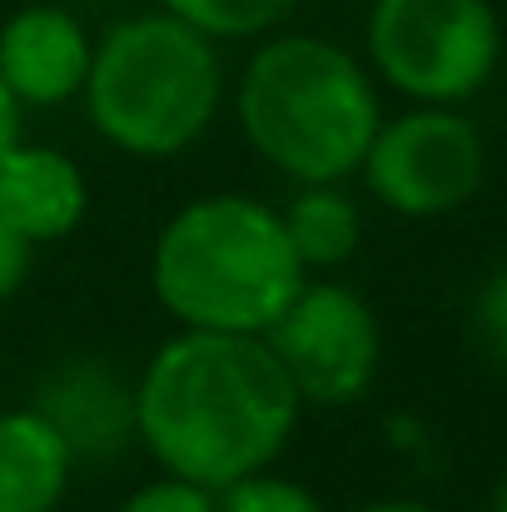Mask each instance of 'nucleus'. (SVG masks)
<instances>
[{"mask_svg":"<svg viewBox=\"0 0 507 512\" xmlns=\"http://www.w3.org/2000/svg\"><path fill=\"white\" fill-rule=\"evenodd\" d=\"M299 393L264 334L184 329L135 383V438L169 478L224 493L274 468L299 423Z\"/></svg>","mask_w":507,"mask_h":512,"instance_id":"nucleus-1","label":"nucleus"},{"mask_svg":"<svg viewBox=\"0 0 507 512\" xmlns=\"http://www.w3.org/2000/svg\"><path fill=\"white\" fill-rule=\"evenodd\" d=\"M155 299L179 329L264 334L309 284L279 209L249 194H204L155 239Z\"/></svg>","mask_w":507,"mask_h":512,"instance_id":"nucleus-2","label":"nucleus"},{"mask_svg":"<svg viewBox=\"0 0 507 512\" xmlns=\"http://www.w3.org/2000/svg\"><path fill=\"white\" fill-rule=\"evenodd\" d=\"M239 125L264 165L338 184L363 165L383 110L368 70L324 35H274L239 75Z\"/></svg>","mask_w":507,"mask_h":512,"instance_id":"nucleus-3","label":"nucleus"},{"mask_svg":"<svg viewBox=\"0 0 507 512\" xmlns=\"http://www.w3.org/2000/svg\"><path fill=\"white\" fill-rule=\"evenodd\" d=\"M80 95L95 130L115 150L135 160H169L209 130L224 70L209 35L169 10H150L100 35Z\"/></svg>","mask_w":507,"mask_h":512,"instance_id":"nucleus-4","label":"nucleus"},{"mask_svg":"<svg viewBox=\"0 0 507 512\" xmlns=\"http://www.w3.org/2000/svg\"><path fill=\"white\" fill-rule=\"evenodd\" d=\"M503 55L493 0H373L368 60L418 105L473 100Z\"/></svg>","mask_w":507,"mask_h":512,"instance_id":"nucleus-5","label":"nucleus"},{"mask_svg":"<svg viewBox=\"0 0 507 512\" xmlns=\"http://www.w3.org/2000/svg\"><path fill=\"white\" fill-rule=\"evenodd\" d=\"M363 179L378 204L408 219H438L463 209L488 174L483 135L453 105H418L398 120H383L368 155Z\"/></svg>","mask_w":507,"mask_h":512,"instance_id":"nucleus-6","label":"nucleus"},{"mask_svg":"<svg viewBox=\"0 0 507 512\" xmlns=\"http://www.w3.org/2000/svg\"><path fill=\"white\" fill-rule=\"evenodd\" d=\"M269 353L294 383L299 403L343 408L358 403L383 358V334L363 294L343 284H304L294 304L264 329Z\"/></svg>","mask_w":507,"mask_h":512,"instance_id":"nucleus-7","label":"nucleus"},{"mask_svg":"<svg viewBox=\"0 0 507 512\" xmlns=\"http://www.w3.org/2000/svg\"><path fill=\"white\" fill-rule=\"evenodd\" d=\"M30 408L65 438L75 463H105L135 443V383H125L100 358L55 363Z\"/></svg>","mask_w":507,"mask_h":512,"instance_id":"nucleus-8","label":"nucleus"},{"mask_svg":"<svg viewBox=\"0 0 507 512\" xmlns=\"http://www.w3.org/2000/svg\"><path fill=\"white\" fill-rule=\"evenodd\" d=\"M90 35L65 5H25L0 25V80L15 105H65L85 90Z\"/></svg>","mask_w":507,"mask_h":512,"instance_id":"nucleus-9","label":"nucleus"},{"mask_svg":"<svg viewBox=\"0 0 507 512\" xmlns=\"http://www.w3.org/2000/svg\"><path fill=\"white\" fill-rule=\"evenodd\" d=\"M90 189L70 155L45 145H15L0 160V219L25 244H55L85 219Z\"/></svg>","mask_w":507,"mask_h":512,"instance_id":"nucleus-10","label":"nucleus"},{"mask_svg":"<svg viewBox=\"0 0 507 512\" xmlns=\"http://www.w3.org/2000/svg\"><path fill=\"white\" fill-rule=\"evenodd\" d=\"M75 458L65 438L35 413H0V512H55L70 488Z\"/></svg>","mask_w":507,"mask_h":512,"instance_id":"nucleus-11","label":"nucleus"},{"mask_svg":"<svg viewBox=\"0 0 507 512\" xmlns=\"http://www.w3.org/2000/svg\"><path fill=\"white\" fill-rule=\"evenodd\" d=\"M279 219H284V234H289V244H294L304 269H338V264H348L358 239H363L358 204L338 184H304Z\"/></svg>","mask_w":507,"mask_h":512,"instance_id":"nucleus-12","label":"nucleus"},{"mask_svg":"<svg viewBox=\"0 0 507 512\" xmlns=\"http://www.w3.org/2000/svg\"><path fill=\"white\" fill-rule=\"evenodd\" d=\"M304 0H160V10L179 15L209 40H254L284 25Z\"/></svg>","mask_w":507,"mask_h":512,"instance_id":"nucleus-13","label":"nucleus"},{"mask_svg":"<svg viewBox=\"0 0 507 512\" xmlns=\"http://www.w3.org/2000/svg\"><path fill=\"white\" fill-rule=\"evenodd\" d=\"M214 512H324V503L304 483L274 478L264 468V473H249V478L229 483L224 493H214Z\"/></svg>","mask_w":507,"mask_h":512,"instance_id":"nucleus-14","label":"nucleus"},{"mask_svg":"<svg viewBox=\"0 0 507 512\" xmlns=\"http://www.w3.org/2000/svg\"><path fill=\"white\" fill-rule=\"evenodd\" d=\"M473 334H478V348L507 373V264L493 279H483L473 299Z\"/></svg>","mask_w":507,"mask_h":512,"instance_id":"nucleus-15","label":"nucleus"},{"mask_svg":"<svg viewBox=\"0 0 507 512\" xmlns=\"http://www.w3.org/2000/svg\"><path fill=\"white\" fill-rule=\"evenodd\" d=\"M115 512H214V493L165 473L160 483H145L140 493H130Z\"/></svg>","mask_w":507,"mask_h":512,"instance_id":"nucleus-16","label":"nucleus"},{"mask_svg":"<svg viewBox=\"0 0 507 512\" xmlns=\"http://www.w3.org/2000/svg\"><path fill=\"white\" fill-rule=\"evenodd\" d=\"M30 249H35V244H25V239H20V234H15V229L0 219V304H5V299H10L20 284H25Z\"/></svg>","mask_w":507,"mask_h":512,"instance_id":"nucleus-17","label":"nucleus"},{"mask_svg":"<svg viewBox=\"0 0 507 512\" xmlns=\"http://www.w3.org/2000/svg\"><path fill=\"white\" fill-rule=\"evenodd\" d=\"M15 145H20V105H15V95L5 90V80H0V160H5Z\"/></svg>","mask_w":507,"mask_h":512,"instance_id":"nucleus-18","label":"nucleus"},{"mask_svg":"<svg viewBox=\"0 0 507 512\" xmlns=\"http://www.w3.org/2000/svg\"><path fill=\"white\" fill-rule=\"evenodd\" d=\"M358 512H433V508L408 503V498H388V503H368V508H358Z\"/></svg>","mask_w":507,"mask_h":512,"instance_id":"nucleus-19","label":"nucleus"},{"mask_svg":"<svg viewBox=\"0 0 507 512\" xmlns=\"http://www.w3.org/2000/svg\"><path fill=\"white\" fill-rule=\"evenodd\" d=\"M488 512H507V483H498V493L488 498Z\"/></svg>","mask_w":507,"mask_h":512,"instance_id":"nucleus-20","label":"nucleus"}]
</instances>
